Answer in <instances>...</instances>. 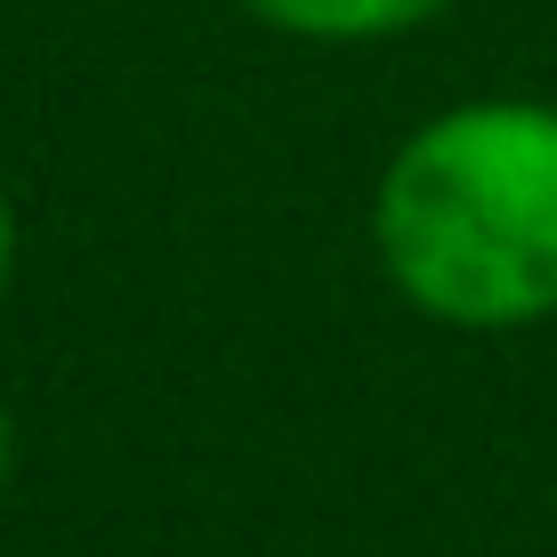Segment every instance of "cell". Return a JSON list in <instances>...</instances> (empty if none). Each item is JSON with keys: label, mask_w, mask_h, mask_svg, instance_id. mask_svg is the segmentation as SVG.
Returning <instances> with one entry per match:
<instances>
[{"label": "cell", "mask_w": 557, "mask_h": 557, "mask_svg": "<svg viewBox=\"0 0 557 557\" xmlns=\"http://www.w3.org/2000/svg\"><path fill=\"white\" fill-rule=\"evenodd\" d=\"M9 476H16V412L0 396V493H9Z\"/></svg>", "instance_id": "obj_4"}, {"label": "cell", "mask_w": 557, "mask_h": 557, "mask_svg": "<svg viewBox=\"0 0 557 557\" xmlns=\"http://www.w3.org/2000/svg\"><path fill=\"white\" fill-rule=\"evenodd\" d=\"M267 33L292 41H323V49H363V41H405V33L436 25L453 0H243Z\"/></svg>", "instance_id": "obj_2"}, {"label": "cell", "mask_w": 557, "mask_h": 557, "mask_svg": "<svg viewBox=\"0 0 557 557\" xmlns=\"http://www.w3.org/2000/svg\"><path fill=\"white\" fill-rule=\"evenodd\" d=\"M372 259L445 332L557 323V106L460 98L429 113L372 186Z\"/></svg>", "instance_id": "obj_1"}, {"label": "cell", "mask_w": 557, "mask_h": 557, "mask_svg": "<svg viewBox=\"0 0 557 557\" xmlns=\"http://www.w3.org/2000/svg\"><path fill=\"white\" fill-rule=\"evenodd\" d=\"M9 283H16V202H9V178H0V307H9Z\"/></svg>", "instance_id": "obj_3"}]
</instances>
